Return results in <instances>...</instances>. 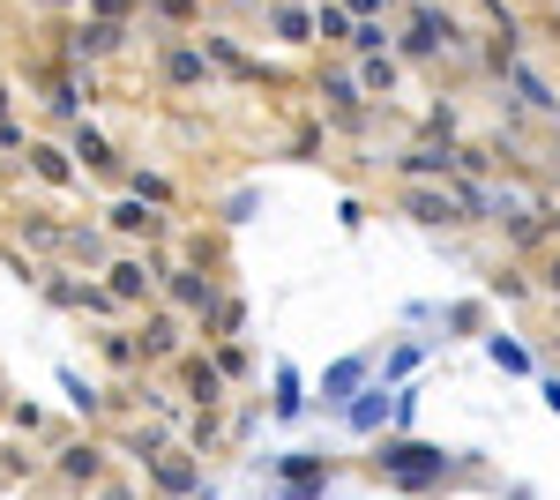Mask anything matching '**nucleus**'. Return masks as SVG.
<instances>
[{"instance_id":"obj_1","label":"nucleus","mask_w":560,"mask_h":500,"mask_svg":"<svg viewBox=\"0 0 560 500\" xmlns=\"http://www.w3.org/2000/svg\"><path fill=\"white\" fill-rule=\"evenodd\" d=\"M382 470H396L404 486H433V478H448V449H427V441H382Z\"/></svg>"},{"instance_id":"obj_2","label":"nucleus","mask_w":560,"mask_h":500,"mask_svg":"<svg viewBox=\"0 0 560 500\" xmlns=\"http://www.w3.org/2000/svg\"><path fill=\"white\" fill-rule=\"evenodd\" d=\"M359 381H366V359H337V367L322 374V404H337V411H351Z\"/></svg>"},{"instance_id":"obj_3","label":"nucleus","mask_w":560,"mask_h":500,"mask_svg":"<svg viewBox=\"0 0 560 500\" xmlns=\"http://www.w3.org/2000/svg\"><path fill=\"white\" fill-rule=\"evenodd\" d=\"M351 433H374V426H382V418H388V396H382V388H366V396H351Z\"/></svg>"},{"instance_id":"obj_4","label":"nucleus","mask_w":560,"mask_h":500,"mask_svg":"<svg viewBox=\"0 0 560 500\" xmlns=\"http://www.w3.org/2000/svg\"><path fill=\"white\" fill-rule=\"evenodd\" d=\"M486 359H493L501 374H530V351H523V344H509V336H486Z\"/></svg>"},{"instance_id":"obj_5","label":"nucleus","mask_w":560,"mask_h":500,"mask_svg":"<svg viewBox=\"0 0 560 500\" xmlns=\"http://www.w3.org/2000/svg\"><path fill=\"white\" fill-rule=\"evenodd\" d=\"M300 411H306L300 374H292V367H277V418H300Z\"/></svg>"},{"instance_id":"obj_6","label":"nucleus","mask_w":560,"mask_h":500,"mask_svg":"<svg viewBox=\"0 0 560 500\" xmlns=\"http://www.w3.org/2000/svg\"><path fill=\"white\" fill-rule=\"evenodd\" d=\"M411 209H419L427 224H448V217H456V202H448V195H411Z\"/></svg>"},{"instance_id":"obj_7","label":"nucleus","mask_w":560,"mask_h":500,"mask_svg":"<svg viewBox=\"0 0 560 500\" xmlns=\"http://www.w3.org/2000/svg\"><path fill=\"white\" fill-rule=\"evenodd\" d=\"M516 90H523V97H530V105H538V113H553V90L538 83V75H530V68H516Z\"/></svg>"},{"instance_id":"obj_8","label":"nucleus","mask_w":560,"mask_h":500,"mask_svg":"<svg viewBox=\"0 0 560 500\" xmlns=\"http://www.w3.org/2000/svg\"><path fill=\"white\" fill-rule=\"evenodd\" d=\"M546 411H560V381H546Z\"/></svg>"},{"instance_id":"obj_9","label":"nucleus","mask_w":560,"mask_h":500,"mask_svg":"<svg viewBox=\"0 0 560 500\" xmlns=\"http://www.w3.org/2000/svg\"><path fill=\"white\" fill-rule=\"evenodd\" d=\"M553 277H560V269H553Z\"/></svg>"}]
</instances>
